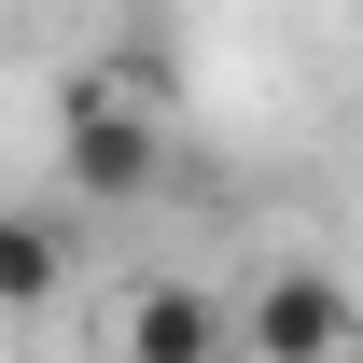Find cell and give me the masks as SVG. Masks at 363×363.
I'll return each instance as SVG.
<instances>
[{"label":"cell","instance_id":"cell-1","mask_svg":"<svg viewBox=\"0 0 363 363\" xmlns=\"http://www.w3.org/2000/svg\"><path fill=\"white\" fill-rule=\"evenodd\" d=\"M238 350L252 363H363V294L335 266H279L252 308H238Z\"/></svg>","mask_w":363,"mask_h":363},{"label":"cell","instance_id":"cell-2","mask_svg":"<svg viewBox=\"0 0 363 363\" xmlns=\"http://www.w3.org/2000/svg\"><path fill=\"white\" fill-rule=\"evenodd\" d=\"M238 350V321L224 294H196V279H140L126 321H112V363H224Z\"/></svg>","mask_w":363,"mask_h":363},{"label":"cell","instance_id":"cell-3","mask_svg":"<svg viewBox=\"0 0 363 363\" xmlns=\"http://www.w3.org/2000/svg\"><path fill=\"white\" fill-rule=\"evenodd\" d=\"M154 168H168V140H154V112H140V98H112V84H98L84 112H70V182H84V196H112V210H126V196H154Z\"/></svg>","mask_w":363,"mask_h":363},{"label":"cell","instance_id":"cell-4","mask_svg":"<svg viewBox=\"0 0 363 363\" xmlns=\"http://www.w3.org/2000/svg\"><path fill=\"white\" fill-rule=\"evenodd\" d=\"M56 279H70L56 210H14V224H0V308H56Z\"/></svg>","mask_w":363,"mask_h":363}]
</instances>
